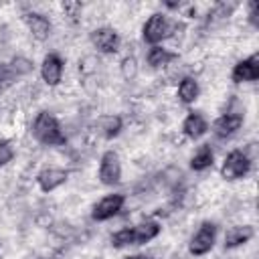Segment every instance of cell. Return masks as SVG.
<instances>
[{"label": "cell", "instance_id": "obj_16", "mask_svg": "<svg viewBox=\"0 0 259 259\" xmlns=\"http://www.w3.org/2000/svg\"><path fill=\"white\" fill-rule=\"evenodd\" d=\"M200 95V87H198V81L194 77H182L180 83H178V99L184 103V105H190L198 99Z\"/></svg>", "mask_w": 259, "mask_h": 259}, {"label": "cell", "instance_id": "obj_25", "mask_svg": "<svg viewBox=\"0 0 259 259\" xmlns=\"http://www.w3.org/2000/svg\"><path fill=\"white\" fill-rule=\"evenodd\" d=\"M12 158H14L12 146H10L8 142H0V168L6 166L8 162H12Z\"/></svg>", "mask_w": 259, "mask_h": 259}, {"label": "cell", "instance_id": "obj_3", "mask_svg": "<svg viewBox=\"0 0 259 259\" xmlns=\"http://www.w3.org/2000/svg\"><path fill=\"white\" fill-rule=\"evenodd\" d=\"M249 168H251V158L243 150H231L221 166V176L225 180H239L247 176Z\"/></svg>", "mask_w": 259, "mask_h": 259}, {"label": "cell", "instance_id": "obj_6", "mask_svg": "<svg viewBox=\"0 0 259 259\" xmlns=\"http://www.w3.org/2000/svg\"><path fill=\"white\" fill-rule=\"evenodd\" d=\"M123 202H125V196L123 194H107V196H103L95 206H93V212H91V217H93V221H109V219H113L121 208H123Z\"/></svg>", "mask_w": 259, "mask_h": 259}, {"label": "cell", "instance_id": "obj_8", "mask_svg": "<svg viewBox=\"0 0 259 259\" xmlns=\"http://www.w3.org/2000/svg\"><path fill=\"white\" fill-rule=\"evenodd\" d=\"M63 69H65V63L63 59L57 55V53H49L42 63H40V77L42 81L49 85V87H55L61 83L63 79Z\"/></svg>", "mask_w": 259, "mask_h": 259}, {"label": "cell", "instance_id": "obj_14", "mask_svg": "<svg viewBox=\"0 0 259 259\" xmlns=\"http://www.w3.org/2000/svg\"><path fill=\"white\" fill-rule=\"evenodd\" d=\"M255 231L251 225H237V227H231L227 233H225V247L227 249H235V247H241L245 243H249L253 239Z\"/></svg>", "mask_w": 259, "mask_h": 259}, {"label": "cell", "instance_id": "obj_23", "mask_svg": "<svg viewBox=\"0 0 259 259\" xmlns=\"http://www.w3.org/2000/svg\"><path fill=\"white\" fill-rule=\"evenodd\" d=\"M136 73H138L136 59H134V57H125V59L121 61V75H123V79L132 81V79L136 77Z\"/></svg>", "mask_w": 259, "mask_h": 259}, {"label": "cell", "instance_id": "obj_17", "mask_svg": "<svg viewBox=\"0 0 259 259\" xmlns=\"http://www.w3.org/2000/svg\"><path fill=\"white\" fill-rule=\"evenodd\" d=\"M212 164H214V152H212V148H210L208 144L200 146V148L192 154V158H190V168H192L194 172H204V170H208Z\"/></svg>", "mask_w": 259, "mask_h": 259}, {"label": "cell", "instance_id": "obj_11", "mask_svg": "<svg viewBox=\"0 0 259 259\" xmlns=\"http://www.w3.org/2000/svg\"><path fill=\"white\" fill-rule=\"evenodd\" d=\"M241 125H243V115L235 113V111H229V113H223L214 119L212 132H214L217 138H231L233 134L239 132Z\"/></svg>", "mask_w": 259, "mask_h": 259}, {"label": "cell", "instance_id": "obj_19", "mask_svg": "<svg viewBox=\"0 0 259 259\" xmlns=\"http://www.w3.org/2000/svg\"><path fill=\"white\" fill-rule=\"evenodd\" d=\"M121 127H123V121H121L119 115H105V117L101 119V134H103V138H107V140L117 138L119 132H121Z\"/></svg>", "mask_w": 259, "mask_h": 259}, {"label": "cell", "instance_id": "obj_13", "mask_svg": "<svg viewBox=\"0 0 259 259\" xmlns=\"http://www.w3.org/2000/svg\"><path fill=\"white\" fill-rule=\"evenodd\" d=\"M206 132H208V121L204 119L202 113L190 111V113L184 117V121H182V134H184L186 138L198 140V138H202Z\"/></svg>", "mask_w": 259, "mask_h": 259}, {"label": "cell", "instance_id": "obj_15", "mask_svg": "<svg viewBox=\"0 0 259 259\" xmlns=\"http://www.w3.org/2000/svg\"><path fill=\"white\" fill-rule=\"evenodd\" d=\"M160 235V225L156 221H146L140 223L136 227H132V237H134V245H144L150 243L152 239H156Z\"/></svg>", "mask_w": 259, "mask_h": 259}, {"label": "cell", "instance_id": "obj_2", "mask_svg": "<svg viewBox=\"0 0 259 259\" xmlns=\"http://www.w3.org/2000/svg\"><path fill=\"white\" fill-rule=\"evenodd\" d=\"M172 32V24L168 22V18L162 12H154L142 26V36L148 45L156 47L158 42H162L164 38H168Z\"/></svg>", "mask_w": 259, "mask_h": 259}, {"label": "cell", "instance_id": "obj_5", "mask_svg": "<svg viewBox=\"0 0 259 259\" xmlns=\"http://www.w3.org/2000/svg\"><path fill=\"white\" fill-rule=\"evenodd\" d=\"M97 176H99V182L105 186H115L121 182V164H119V158L113 150L103 152V156L99 160Z\"/></svg>", "mask_w": 259, "mask_h": 259}, {"label": "cell", "instance_id": "obj_18", "mask_svg": "<svg viewBox=\"0 0 259 259\" xmlns=\"http://www.w3.org/2000/svg\"><path fill=\"white\" fill-rule=\"evenodd\" d=\"M176 57H178L176 53H172V51H168V49L156 45V47H152V49L148 51L146 61H148V65H150L152 69H160V67H166L168 63H172Z\"/></svg>", "mask_w": 259, "mask_h": 259}, {"label": "cell", "instance_id": "obj_4", "mask_svg": "<svg viewBox=\"0 0 259 259\" xmlns=\"http://www.w3.org/2000/svg\"><path fill=\"white\" fill-rule=\"evenodd\" d=\"M214 239H217V225L206 221V223H202V225L198 227V231L192 235L190 245H188V251H190L194 257L206 255V253L214 247Z\"/></svg>", "mask_w": 259, "mask_h": 259}, {"label": "cell", "instance_id": "obj_22", "mask_svg": "<svg viewBox=\"0 0 259 259\" xmlns=\"http://www.w3.org/2000/svg\"><path fill=\"white\" fill-rule=\"evenodd\" d=\"M16 79H18V77H16V73L12 71L10 63H2V65H0V91L6 89V87H10Z\"/></svg>", "mask_w": 259, "mask_h": 259}, {"label": "cell", "instance_id": "obj_20", "mask_svg": "<svg viewBox=\"0 0 259 259\" xmlns=\"http://www.w3.org/2000/svg\"><path fill=\"white\" fill-rule=\"evenodd\" d=\"M111 245H113V247H117V249L134 245V237H132V227H123V229L115 231V233L111 235Z\"/></svg>", "mask_w": 259, "mask_h": 259}, {"label": "cell", "instance_id": "obj_7", "mask_svg": "<svg viewBox=\"0 0 259 259\" xmlns=\"http://www.w3.org/2000/svg\"><path fill=\"white\" fill-rule=\"evenodd\" d=\"M231 79L235 83H251L259 79V55H251L233 65Z\"/></svg>", "mask_w": 259, "mask_h": 259}, {"label": "cell", "instance_id": "obj_21", "mask_svg": "<svg viewBox=\"0 0 259 259\" xmlns=\"http://www.w3.org/2000/svg\"><path fill=\"white\" fill-rule=\"evenodd\" d=\"M10 67H12V71L16 73V77L20 79V77H24V75H28V73L32 71V61H28V59H24V57H16V59L10 61Z\"/></svg>", "mask_w": 259, "mask_h": 259}, {"label": "cell", "instance_id": "obj_24", "mask_svg": "<svg viewBox=\"0 0 259 259\" xmlns=\"http://www.w3.org/2000/svg\"><path fill=\"white\" fill-rule=\"evenodd\" d=\"M63 10H65V16H69L73 22H77L79 16H81L83 6H81V2H65L63 4Z\"/></svg>", "mask_w": 259, "mask_h": 259}, {"label": "cell", "instance_id": "obj_10", "mask_svg": "<svg viewBox=\"0 0 259 259\" xmlns=\"http://www.w3.org/2000/svg\"><path fill=\"white\" fill-rule=\"evenodd\" d=\"M69 178V172L63 170V168H55V166H49L45 170H40L36 174V184L42 192H53L57 190L59 186H63Z\"/></svg>", "mask_w": 259, "mask_h": 259}, {"label": "cell", "instance_id": "obj_9", "mask_svg": "<svg viewBox=\"0 0 259 259\" xmlns=\"http://www.w3.org/2000/svg\"><path fill=\"white\" fill-rule=\"evenodd\" d=\"M91 42L99 53L111 55V53H117L119 49V34L109 26H101L91 32Z\"/></svg>", "mask_w": 259, "mask_h": 259}, {"label": "cell", "instance_id": "obj_1", "mask_svg": "<svg viewBox=\"0 0 259 259\" xmlns=\"http://www.w3.org/2000/svg\"><path fill=\"white\" fill-rule=\"evenodd\" d=\"M32 134H34V138H36L40 144H45V146H63V144L67 142L59 119H57L53 113H49V111H40V113L34 117Z\"/></svg>", "mask_w": 259, "mask_h": 259}, {"label": "cell", "instance_id": "obj_26", "mask_svg": "<svg viewBox=\"0 0 259 259\" xmlns=\"http://www.w3.org/2000/svg\"><path fill=\"white\" fill-rule=\"evenodd\" d=\"M125 259H150V257H146V255H130Z\"/></svg>", "mask_w": 259, "mask_h": 259}, {"label": "cell", "instance_id": "obj_12", "mask_svg": "<svg viewBox=\"0 0 259 259\" xmlns=\"http://www.w3.org/2000/svg\"><path fill=\"white\" fill-rule=\"evenodd\" d=\"M22 18H24V22H26L30 34H32L36 40H47V38L51 36L53 26H51V20H49L45 14H40V12H24Z\"/></svg>", "mask_w": 259, "mask_h": 259}]
</instances>
